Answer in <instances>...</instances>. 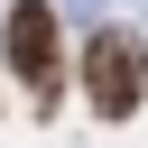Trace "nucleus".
<instances>
[{
    "mask_svg": "<svg viewBox=\"0 0 148 148\" xmlns=\"http://www.w3.org/2000/svg\"><path fill=\"white\" fill-rule=\"evenodd\" d=\"M74 92H83V111L92 120H139V102H148V37L139 28H120V18H102V28H83V56H74Z\"/></svg>",
    "mask_w": 148,
    "mask_h": 148,
    "instance_id": "1",
    "label": "nucleus"
},
{
    "mask_svg": "<svg viewBox=\"0 0 148 148\" xmlns=\"http://www.w3.org/2000/svg\"><path fill=\"white\" fill-rule=\"evenodd\" d=\"M0 65L28 92H56L65 83V9L56 0H9L0 9Z\"/></svg>",
    "mask_w": 148,
    "mask_h": 148,
    "instance_id": "2",
    "label": "nucleus"
},
{
    "mask_svg": "<svg viewBox=\"0 0 148 148\" xmlns=\"http://www.w3.org/2000/svg\"><path fill=\"white\" fill-rule=\"evenodd\" d=\"M56 9H74V18H92V9H102V0H56ZM92 28H102V18H92Z\"/></svg>",
    "mask_w": 148,
    "mask_h": 148,
    "instance_id": "3",
    "label": "nucleus"
}]
</instances>
